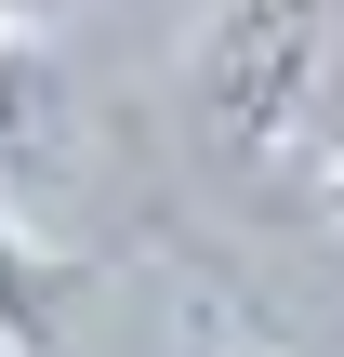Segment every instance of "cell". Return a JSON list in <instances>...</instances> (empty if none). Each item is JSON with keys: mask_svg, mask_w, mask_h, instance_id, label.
<instances>
[{"mask_svg": "<svg viewBox=\"0 0 344 357\" xmlns=\"http://www.w3.org/2000/svg\"><path fill=\"white\" fill-rule=\"evenodd\" d=\"M66 146H80V93H66V66L40 53V26H0V199L40 185V172H66Z\"/></svg>", "mask_w": 344, "mask_h": 357, "instance_id": "2", "label": "cell"}, {"mask_svg": "<svg viewBox=\"0 0 344 357\" xmlns=\"http://www.w3.org/2000/svg\"><path fill=\"white\" fill-rule=\"evenodd\" d=\"M53 13H66V0H0V26H53Z\"/></svg>", "mask_w": 344, "mask_h": 357, "instance_id": "4", "label": "cell"}, {"mask_svg": "<svg viewBox=\"0 0 344 357\" xmlns=\"http://www.w3.org/2000/svg\"><path fill=\"white\" fill-rule=\"evenodd\" d=\"M186 132L212 185L318 212L344 172V0H212L186 40Z\"/></svg>", "mask_w": 344, "mask_h": 357, "instance_id": "1", "label": "cell"}, {"mask_svg": "<svg viewBox=\"0 0 344 357\" xmlns=\"http://www.w3.org/2000/svg\"><path fill=\"white\" fill-rule=\"evenodd\" d=\"M66 291H80V265L0 212V357H53V331H66Z\"/></svg>", "mask_w": 344, "mask_h": 357, "instance_id": "3", "label": "cell"}, {"mask_svg": "<svg viewBox=\"0 0 344 357\" xmlns=\"http://www.w3.org/2000/svg\"><path fill=\"white\" fill-rule=\"evenodd\" d=\"M318 225H344V172H331V185H318Z\"/></svg>", "mask_w": 344, "mask_h": 357, "instance_id": "5", "label": "cell"}]
</instances>
